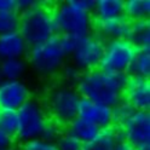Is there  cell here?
Returning <instances> with one entry per match:
<instances>
[{
    "label": "cell",
    "instance_id": "5b68a950",
    "mask_svg": "<svg viewBox=\"0 0 150 150\" xmlns=\"http://www.w3.org/2000/svg\"><path fill=\"white\" fill-rule=\"evenodd\" d=\"M81 97L70 85H58L51 88L46 97L45 109L50 120L59 126H67L78 116V107Z\"/></svg>",
    "mask_w": 150,
    "mask_h": 150
},
{
    "label": "cell",
    "instance_id": "e0dca14e",
    "mask_svg": "<svg viewBox=\"0 0 150 150\" xmlns=\"http://www.w3.org/2000/svg\"><path fill=\"white\" fill-rule=\"evenodd\" d=\"M124 0H97L93 10L96 20H111L124 16Z\"/></svg>",
    "mask_w": 150,
    "mask_h": 150
},
{
    "label": "cell",
    "instance_id": "cb8c5ba5",
    "mask_svg": "<svg viewBox=\"0 0 150 150\" xmlns=\"http://www.w3.org/2000/svg\"><path fill=\"white\" fill-rule=\"evenodd\" d=\"M0 128L15 138L18 128L17 111L0 109Z\"/></svg>",
    "mask_w": 150,
    "mask_h": 150
},
{
    "label": "cell",
    "instance_id": "836d02e7",
    "mask_svg": "<svg viewBox=\"0 0 150 150\" xmlns=\"http://www.w3.org/2000/svg\"><path fill=\"white\" fill-rule=\"evenodd\" d=\"M139 150H150V145L149 146H145V148H142V149H139Z\"/></svg>",
    "mask_w": 150,
    "mask_h": 150
},
{
    "label": "cell",
    "instance_id": "f1b7e54d",
    "mask_svg": "<svg viewBox=\"0 0 150 150\" xmlns=\"http://www.w3.org/2000/svg\"><path fill=\"white\" fill-rule=\"evenodd\" d=\"M13 144H15V138L0 128V150L11 149L13 148Z\"/></svg>",
    "mask_w": 150,
    "mask_h": 150
},
{
    "label": "cell",
    "instance_id": "2e32d148",
    "mask_svg": "<svg viewBox=\"0 0 150 150\" xmlns=\"http://www.w3.org/2000/svg\"><path fill=\"white\" fill-rule=\"evenodd\" d=\"M127 39L138 50L150 51V22L149 18L138 20L131 23V29Z\"/></svg>",
    "mask_w": 150,
    "mask_h": 150
},
{
    "label": "cell",
    "instance_id": "7402d4cb",
    "mask_svg": "<svg viewBox=\"0 0 150 150\" xmlns=\"http://www.w3.org/2000/svg\"><path fill=\"white\" fill-rule=\"evenodd\" d=\"M136 110L131 107L124 99L120 100L116 105L111 108V117H112V126L121 127L126 121L131 117Z\"/></svg>",
    "mask_w": 150,
    "mask_h": 150
},
{
    "label": "cell",
    "instance_id": "ffe728a7",
    "mask_svg": "<svg viewBox=\"0 0 150 150\" xmlns=\"http://www.w3.org/2000/svg\"><path fill=\"white\" fill-rule=\"evenodd\" d=\"M150 13L149 0H127L124 4V16L131 22L145 20Z\"/></svg>",
    "mask_w": 150,
    "mask_h": 150
},
{
    "label": "cell",
    "instance_id": "9a60e30c",
    "mask_svg": "<svg viewBox=\"0 0 150 150\" xmlns=\"http://www.w3.org/2000/svg\"><path fill=\"white\" fill-rule=\"evenodd\" d=\"M67 132L68 134H70L71 137H74L76 140L83 145L90 143L91 140L95 139L99 133H100V128H98L97 126H95L93 124L88 122L86 120H82L80 117H75L71 122H69L67 126Z\"/></svg>",
    "mask_w": 150,
    "mask_h": 150
},
{
    "label": "cell",
    "instance_id": "4316f807",
    "mask_svg": "<svg viewBox=\"0 0 150 150\" xmlns=\"http://www.w3.org/2000/svg\"><path fill=\"white\" fill-rule=\"evenodd\" d=\"M18 150H57V146H56V143L46 142L41 138H36L22 143Z\"/></svg>",
    "mask_w": 150,
    "mask_h": 150
},
{
    "label": "cell",
    "instance_id": "3957f363",
    "mask_svg": "<svg viewBox=\"0 0 150 150\" xmlns=\"http://www.w3.org/2000/svg\"><path fill=\"white\" fill-rule=\"evenodd\" d=\"M18 32L29 47L56 35L57 29L53 21L52 8L39 1L29 10L22 12L20 15Z\"/></svg>",
    "mask_w": 150,
    "mask_h": 150
},
{
    "label": "cell",
    "instance_id": "f546056e",
    "mask_svg": "<svg viewBox=\"0 0 150 150\" xmlns=\"http://www.w3.org/2000/svg\"><path fill=\"white\" fill-rule=\"evenodd\" d=\"M38 3L39 1H35V0H16V11L21 15L22 12L29 10L30 7L36 5Z\"/></svg>",
    "mask_w": 150,
    "mask_h": 150
},
{
    "label": "cell",
    "instance_id": "d4e9b609",
    "mask_svg": "<svg viewBox=\"0 0 150 150\" xmlns=\"http://www.w3.org/2000/svg\"><path fill=\"white\" fill-rule=\"evenodd\" d=\"M56 146L57 150H82V144L67 132H63L56 140Z\"/></svg>",
    "mask_w": 150,
    "mask_h": 150
},
{
    "label": "cell",
    "instance_id": "30bf717a",
    "mask_svg": "<svg viewBox=\"0 0 150 150\" xmlns=\"http://www.w3.org/2000/svg\"><path fill=\"white\" fill-rule=\"evenodd\" d=\"M30 98V90L23 80L0 81V109L17 111Z\"/></svg>",
    "mask_w": 150,
    "mask_h": 150
},
{
    "label": "cell",
    "instance_id": "ba28073f",
    "mask_svg": "<svg viewBox=\"0 0 150 150\" xmlns=\"http://www.w3.org/2000/svg\"><path fill=\"white\" fill-rule=\"evenodd\" d=\"M103 51H104V41L96 34H88L79 39L76 46L70 54L71 64H74L80 71L85 73L99 68L102 61Z\"/></svg>",
    "mask_w": 150,
    "mask_h": 150
},
{
    "label": "cell",
    "instance_id": "7c38bea8",
    "mask_svg": "<svg viewBox=\"0 0 150 150\" xmlns=\"http://www.w3.org/2000/svg\"><path fill=\"white\" fill-rule=\"evenodd\" d=\"M131 22L125 16H120L111 20H96L92 18V29L98 38L103 41L116 40V39H127Z\"/></svg>",
    "mask_w": 150,
    "mask_h": 150
},
{
    "label": "cell",
    "instance_id": "8fae6325",
    "mask_svg": "<svg viewBox=\"0 0 150 150\" xmlns=\"http://www.w3.org/2000/svg\"><path fill=\"white\" fill-rule=\"evenodd\" d=\"M122 99L134 110L149 111L150 109V81L145 78L128 75Z\"/></svg>",
    "mask_w": 150,
    "mask_h": 150
},
{
    "label": "cell",
    "instance_id": "44dd1931",
    "mask_svg": "<svg viewBox=\"0 0 150 150\" xmlns=\"http://www.w3.org/2000/svg\"><path fill=\"white\" fill-rule=\"evenodd\" d=\"M128 73H129L128 75H132V76L149 79L150 76V51L139 50L132 64H131Z\"/></svg>",
    "mask_w": 150,
    "mask_h": 150
},
{
    "label": "cell",
    "instance_id": "ac0fdd59",
    "mask_svg": "<svg viewBox=\"0 0 150 150\" xmlns=\"http://www.w3.org/2000/svg\"><path fill=\"white\" fill-rule=\"evenodd\" d=\"M119 142L116 128L114 126L104 128L90 143L83 144L82 150H114Z\"/></svg>",
    "mask_w": 150,
    "mask_h": 150
},
{
    "label": "cell",
    "instance_id": "e575fe53",
    "mask_svg": "<svg viewBox=\"0 0 150 150\" xmlns=\"http://www.w3.org/2000/svg\"><path fill=\"white\" fill-rule=\"evenodd\" d=\"M4 150H17V149H13V148H11V149H4Z\"/></svg>",
    "mask_w": 150,
    "mask_h": 150
},
{
    "label": "cell",
    "instance_id": "6da1fadb",
    "mask_svg": "<svg viewBox=\"0 0 150 150\" xmlns=\"http://www.w3.org/2000/svg\"><path fill=\"white\" fill-rule=\"evenodd\" d=\"M128 74L103 70L100 68L81 74L75 90L81 98L112 108L122 100Z\"/></svg>",
    "mask_w": 150,
    "mask_h": 150
},
{
    "label": "cell",
    "instance_id": "484cf974",
    "mask_svg": "<svg viewBox=\"0 0 150 150\" xmlns=\"http://www.w3.org/2000/svg\"><path fill=\"white\" fill-rule=\"evenodd\" d=\"M62 126H59L58 124H56L54 121L49 120V122L46 124V126L44 127L40 138L46 140V142H52L56 143V140L59 138V136L62 134Z\"/></svg>",
    "mask_w": 150,
    "mask_h": 150
},
{
    "label": "cell",
    "instance_id": "7a4b0ae2",
    "mask_svg": "<svg viewBox=\"0 0 150 150\" xmlns=\"http://www.w3.org/2000/svg\"><path fill=\"white\" fill-rule=\"evenodd\" d=\"M95 5V0H68L57 4L52 8L57 34L78 38L91 34Z\"/></svg>",
    "mask_w": 150,
    "mask_h": 150
},
{
    "label": "cell",
    "instance_id": "603a6c76",
    "mask_svg": "<svg viewBox=\"0 0 150 150\" xmlns=\"http://www.w3.org/2000/svg\"><path fill=\"white\" fill-rule=\"evenodd\" d=\"M20 27V13L16 10L0 12V34H6L18 30Z\"/></svg>",
    "mask_w": 150,
    "mask_h": 150
},
{
    "label": "cell",
    "instance_id": "9c48e42d",
    "mask_svg": "<svg viewBox=\"0 0 150 150\" xmlns=\"http://www.w3.org/2000/svg\"><path fill=\"white\" fill-rule=\"evenodd\" d=\"M115 127V126H114ZM119 142L132 144L142 149L150 145V112L136 110L121 127H115Z\"/></svg>",
    "mask_w": 150,
    "mask_h": 150
},
{
    "label": "cell",
    "instance_id": "277c9868",
    "mask_svg": "<svg viewBox=\"0 0 150 150\" xmlns=\"http://www.w3.org/2000/svg\"><path fill=\"white\" fill-rule=\"evenodd\" d=\"M27 57L29 67L38 75L53 76L62 70L68 54L63 49L61 35L56 34L46 41L29 47Z\"/></svg>",
    "mask_w": 150,
    "mask_h": 150
},
{
    "label": "cell",
    "instance_id": "d6a6232c",
    "mask_svg": "<svg viewBox=\"0 0 150 150\" xmlns=\"http://www.w3.org/2000/svg\"><path fill=\"white\" fill-rule=\"evenodd\" d=\"M3 74H1V62H0V81H3Z\"/></svg>",
    "mask_w": 150,
    "mask_h": 150
},
{
    "label": "cell",
    "instance_id": "8992f818",
    "mask_svg": "<svg viewBox=\"0 0 150 150\" xmlns=\"http://www.w3.org/2000/svg\"><path fill=\"white\" fill-rule=\"evenodd\" d=\"M17 117L18 128L15 138L21 143L40 138L44 127L50 120L44 104L35 98L28 99L17 110Z\"/></svg>",
    "mask_w": 150,
    "mask_h": 150
},
{
    "label": "cell",
    "instance_id": "4dcf8cb0",
    "mask_svg": "<svg viewBox=\"0 0 150 150\" xmlns=\"http://www.w3.org/2000/svg\"><path fill=\"white\" fill-rule=\"evenodd\" d=\"M16 10V0H0V12Z\"/></svg>",
    "mask_w": 150,
    "mask_h": 150
},
{
    "label": "cell",
    "instance_id": "5bb4252c",
    "mask_svg": "<svg viewBox=\"0 0 150 150\" xmlns=\"http://www.w3.org/2000/svg\"><path fill=\"white\" fill-rule=\"evenodd\" d=\"M29 46L20 32L0 34V62L11 58H24Z\"/></svg>",
    "mask_w": 150,
    "mask_h": 150
},
{
    "label": "cell",
    "instance_id": "1f68e13d",
    "mask_svg": "<svg viewBox=\"0 0 150 150\" xmlns=\"http://www.w3.org/2000/svg\"><path fill=\"white\" fill-rule=\"evenodd\" d=\"M114 150H139V149L133 146L132 144L125 142V140H120V142H117V144H116Z\"/></svg>",
    "mask_w": 150,
    "mask_h": 150
},
{
    "label": "cell",
    "instance_id": "d6986e66",
    "mask_svg": "<svg viewBox=\"0 0 150 150\" xmlns=\"http://www.w3.org/2000/svg\"><path fill=\"white\" fill-rule=\"evenodd\" d=\"M29 64L25 58H11L1 61V74L4 80H22Z\"/></svg>",
    "mask_w": 150,
    "mask_h": 150
},
{
    "label": "cell",
    "instance_id": "52a82bcc",
    "mask_svg": "<svg viewBox=\"0 0 150 150\" xmlns=\"http://www.w3.org/2000/svg\"><path fill=\"white\" fill-rule=\"evenodd\" d=\"M138 51L139 50L128 39L104 41V51L99 68L108 71L128 74Z\"/></svg>",
    "mask_w": 150,
    "mask_h": 150
},
{
    "label": "cell",
    "instance_id": "4fadbf2b",
    "mask_svg": "<svg viewBox=\"0 0 150 150\" xmlns=\"http://www.w3.org/2000/svg\"><path fill=\"white\" fill-rule=\"evenodd\" d=\"M78 117L88 121L100 129L112 126L111 108L85 98H81L79 102Z\"/></svg>",
    "mask_w": 150,
    "mask_h": 150
},
{
    "label": "cell",
    "instance_id": "83f0119b",
    "mask_svg": "<svg viewBox=\"0 0 150 150\" xmlns=\"http://www.w3.org/2000/svg\"><path fill=\"white\" fill-rule=\"evenodd\" d=\"M62 75H63V78L64 80L67 81L68 83H76L81 76V74L82 71H80L76 67H75L74 64H67V65H64V67L62 68Z\"/></svg>",
    "mask_w": 150,
    "mask_h": 150
}]
</instances>
